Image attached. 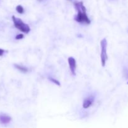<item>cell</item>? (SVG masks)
I'll return each mask as SVG.
<instances>
[{
    "mask_svg": "<svg viewBox=\"0 0 128 128\" xmlns=\"http://www.w3.org/2000/svg\"><path fill=\"white\" fill-rule=\"evenodd\" d=\"M74 6L78 11L77 15L75 16V20L77 22H81V23L90 24L91 21L86 14V9L84 6L83 2L82 1L75 2Z\"/></svg>",
    "mask_w": 128,
    "mask_h": 128,
    "instance_id": "6da1fadb",
    "label": "cell"
},
{
    "mask_svg": "<svg viewBox=\"0 0 128 128\" xmlns=\"http://www.w3.org/2000/svg\"><path fill=\"white\" fill-rule=\"evenodd\" d=\"M12 21H13L14 26L16 28L18 29L20 31L24 32V33L28 34V32H30L31 29H30V27L29 26V25L24 23L21 19L18 18L15 16H12Z\"/></svg>",
    "mask_w": 128,
    "mask_h": 128,
    "instance_id": "7a4b0ae2",
    "label": "cell"
},
{
    "mask_svg": "<svg viewBox=\"0 0 128 128\" xmlns=\"http://www.w3.org/2000/svg\"><path fill=\"white\" fill-rule=\"evenodd\" d=\"M107 46L108 42L106 38L102 39L101 41V65L102 67H104L106 65V62L107 61L108 54H107Z\"/></svg>",
    "mask_w": 128,
    "mask_h": 128,
    "instance_id": "3957f363",
    "label": "cell"
},
{
    "mask_svg": "<svg viewBox=\"0 0 128 128\" xmlns=\"http://www.w3.org/2000/svg\"><path fill=\"white\" fill-rule=\"evenodd\" d=\"M68 63L70 65V68L71 71V73L72 75L75 76L76 75V62L75 59L73 57L68 58Z\"/></svg>",
    "mask_w": 128,
    "mask_h": 128,
    "instance_id": "277c9868",
    "label": "cell"
},
{
    "mask_svg": "<svg viewBox=\"0 0 128 128\" xmlns=\"http://www.w3.org/2000/svg\"><path fill=\"white\" fill-rule=\"evenodd\" d=\"M11 118L8 115L1 114H0V123L2 124H6L11 122Z\"/></svg>",
    "mask_w": 128,
    "mask_h": 128,
    "instance_id": "5b68a950",
    "label": "cell"
},
{
    "mask_svg": "<svg viewBox=\"0 0 128 128\" xmlns=\"http://www.w3.org/2000/svg\"><path fill=\"white\" fill-rule=\"evenodd\" d=\"M94 100V97H92V96H90V97L85 99L83 102V104H82V106H83L84 108H89L92 105V104L93 103Z\"/></svg>",
    "mask_w": 128,
    "mask_h": 128,
    "instance_id": "8992f818",
    "label": "cell"
},
{
    "mask_svg": "<svg viewBox=\"0 0 128 128\" xmlns=\"http://www.w3.org/2000/svg\"><path fill=\"white\" fill-rule=\"evenodd\" d=\"M14 66L16 67V69L20 70V71H21V72H28V69L24 66H21V65H18V64H14Z\"/></svg>",
    "mask_w": 128,
    "mask_h": 128,
    "instance_id": "52a82bcc",
    "label": "cell"
},
{
    "mask_svg": "<svg viewBox=\"0 0 128 128\" xmlns=\"http://www.w3.org/2000/svg\"><path fill=\"white\" fill-rule=\"evenodd\" d=\"M16 10L17 11V12H19L20 14H22L24 12V8L21 5H18V6H16Z\"/></svg>",
    "mask_w": 128,
    "mask_h": 128,
    "instance_id": "ba28073f",
    "label": "cell"
},
{
    "mask_svg": "<svg viewBox=\"0 0 128 128\" xmlns=\"http://www.w3.org/2000/svg\"><path fill=\"white\" fill-rule=\"evenodd\" d=\"M49 80H50L51 82H53V83L56 84L58 85V86H61V84H60V82H59L58 80H55V79H54V78H49Z\"/></svg>",
    "mask_w": 128,
    "mask_h": 128,
    "instance_id": "9c48e42d",
    "label": "cell"
},
{
    "mask_svg": "<svg viewBox=\"0 0 128 128\" xmlns=\"http://www.w3.org/2000/svg\"><path fill=\"white\" fill-rule=\"evenodd\" d=\"M24 38V35L22 34H18L17 36H16V40H21Z\"/></svg>",
    "mask_w": 128,
    "mask_h": 128,
    "instance_id": "30bf717a",
    "label": "cell"
},
{
    "mask_svg": "<svg viewBox=\"0 0 128 128\" xmlns=\"http://www.w3.org/2000/svg\"><path fill=\"white\" fill-rule=\"evenodd\" d=\"M4 52V51L3 50H2V49H0V56H2Z\"/></svg>",
    "mask_w": 128,
    "mask_h": 128,
    "instance_id": "8fae6325",
    "label": "cell"
},
{
    "mask_svg": "<svg viewBox=\"0 0 128 128\" xmlns=\"http://www.w3.org/2000/svg\"><path fill=\"white\" fill-rule=\"evenodd\" d=\"M39 1H41V0H39Z\"/></svg>",
    "mask_w": 128,
    "mask_h": 128,
    "instance_id": "7c38bea8",
    "label": "cell"
}]
</instances>
